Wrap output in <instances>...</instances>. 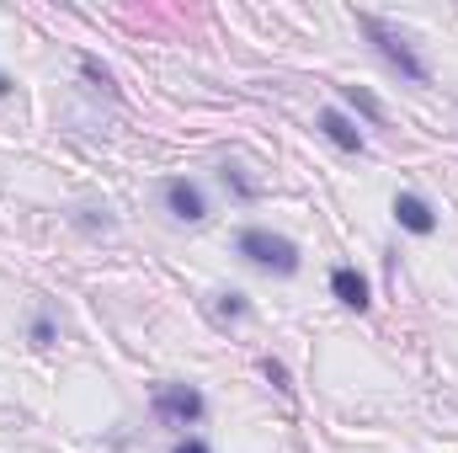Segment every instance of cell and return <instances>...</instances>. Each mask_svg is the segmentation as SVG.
I'll return each instance as SVG.
<instances>
[{"label":"cell","mask_w":458,"mask_h":453,"mask_svg":"<svg viewBox=\"0 0 458 453\" xmlns=\"http://www.w3.org/2000/svg\"><path fill=\"white\" fill-rule=\"evenodd\" d=\"M352 21H357V32L378 48V59H384L389 70H400L411 86H432V64L416 54V43H411L394 21H384V16H373V11H352Z\"/></svg>","instance_id":"6da1fadb"},{"label":"cell","mask_w":458,"mask_h":453,"mask_svg":"<svg viewBox=\"0 0 458 453\" xmlns=\"http://www.w3.org/2000/svg\"><path fill=\"white\" fill-rule=\"evenodd\" d=\"M234 256L250 261V267L267 272V278H299V267H304V251H299L283 229H267V225L240 229V235H234Z\"/></svg>","instance_id":"7a4b0ae2"},{"label":"cell","mask_w":458,"mask_h":453,"mask_svg":"<svg viewBox=\"0 0 458 453\" xmlns=\"http://www.w3.org/2000/svg\"><path fill=\"white\" fill-rule=\"evenodd\" d=\"M149 411H155V422L160 427H198L203 416H208V400H203V389L198 384H155V395H149Z\"/></svg>","instance_id":"3957f363"},{"label":"cell","mask_w":458,"mask_h":453,"mask_svg":"<svg viewBox=\"0 0 458 453\" xmlns=\"http://www.w3.org/2000/svg\"><path fill=\"white\" fill-rule=\"evenodd\" d=\"M165 209H171L176 225H203V219H208V198H203V187L187 182V176H171V182H165Z\"/></svg>","instance_id":"277c9868"},{"label":"cell","mask_w":458,"mask_h":453,"mask_svg":"<svg viewBox=\"0 0 458 453\" xmlns=\"http://www.w3.org/2000/svg\"><path fill=\"white\" fill-rule=\"evenodd\" d=\"M315 128H320V133H326L336 150H346V155H362V150H368L362 128H357V123L342 113V107H320V113H315Z\"/></svg>","instance_id":"5b68a950"},{"label":"cell","mask_w":458,"mask_h":453,"mask_svg":"<svg viewBox=\"0 0 458 453\" xmlns=\"http://www.w3.org/2000/svg\"><path fill=\"white\" fill-rule=\"evenodd\" d=\"M394 225L411 229V235H432L437 229V209L421 192H394Z\"/></svg>","instance_id":"8992f818"},{"label":"cell","mask_w":458,"mask_h":453,"mask_svg":"<svg viewBox=\"0 0 458 453\" xmlns=\"http://www.w3.org/2000/svg\"><path fill=\"white\" fill-rule=\"evenodd\" d=\"M331 294L342 299L346 310H357V315L373 304V288H368V278H362L357 267H336V272H331Z\"/></svg>","instance_id":"52a82bcc"},{"label":"cell","mask_w":458,"mask_h":453,"mask_svg":"<svg viewBox=\"0 0 458 453\" xmlns=\"http://www.w3.org/2000/svg\"><path fill=\"white\" fill-rule=\"evenodd\" d=\"M214 321L219 326H240V321H250V299L240 294V288H225V294H214Z\"/></svg>","instance_id":"ba28073f"},{"label":"cell","mask_w":458,"mask_h":453,"mask_svg":"<svg viewBox=\"0 0 458 453\" xmlns=\"http://www.w3.org/2000/svg\"><path fill=\"white\" fill-rule=\"evenodd\" d=\"M342 102L352 107V113H362L368 123H384V117H389V113H384V102H378L368 86H342Z\"/></svg>","instance_id":"9c48e42d"},{"label":"cell","mask_w":458,"mask_h":453,"mask_svg":"<svg viewBox=\"0 0 458 453\" xmlns=\"http://www.w3.org/2000/svg\"><path fill=\"white\" fill-rule=\"evenodd\" d=\"M219 182H225V187L234 192V198H240V203H256V198H261V187H256V182H250L240 166H219Z\"/></svg>","instance_id":"30bf717a"},{"label":"cell","mask_w":458,"mask_h":453,"mask_svg":"<svg viewBox=\"0 0 458 453\" xmlns=\"http://www.w3.org/2000/svg\"><path fill=\"white\" fill-rule=\"evenodd\" d=\"M261 379H267L277 395H288V400H293V373H288V363H277V357H261Z\"/></svg>","instance_id":"8fae6325"},{"label":"cell","mask_w":458,"mask_h":453,"mask_svg":"<svg viewBox=\"0 0 458 453\" xmlns=\"http://www.w3.org/2000/svg\"><path fill=\"white\" fill-rule=\"evenodd\" d=\"M27 337H32V346H54V341H59V326H54V315H32Z\"/></svg>","instance_id":"7c38bea8"},{"label":"cell","mask_w":458,"mask_h":453,"mask_svg":"<svg viewBox=\"0 0 458 453\" xmlns=\"http://www.w3.org/2000/svg\"><path fill=\"white\" fill-rule=\"evenodd\" d=\"M171 453H214V449H208L203 438H192V432H187V438H176V449H171Z\"/></svg>","instance_id":"4fadbf2b"},{"label":"cell","mask_w":458,"mask_h":453,"mask_svg":"<svg viewBox=\"0 0 458 453\" xmlns=\"http://www.w3.org/2000/svg\"><path fill=\"white\" fill-rule=\"evenodd\" d=\"M81 70H86V75H91V81H102V86H107V91H113V75H107V70H102V64H97V59H81Z\"/></svg>","instance_id":"5bb4252c"}]
</instances>
